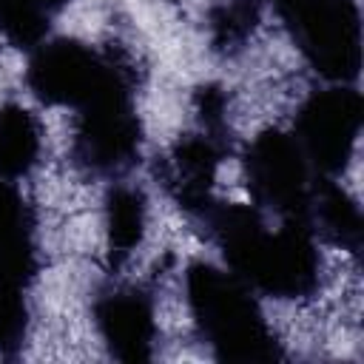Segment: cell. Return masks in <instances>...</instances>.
I'll use <instances>...</instances> for the list:
<instances>
[{
  "label": "cell",
  "instance_id": "obj_1",
  "mask_svg": "<svg viewBox=\"0 0 364 364\" xmlns=\"http://www.w3.org/2000/svg\"><path fill=\"white\" fill-rule=\"evenodd\" d=\"M202 219L213 230L233 276L282 299H296L316 287L318 250L310 225L284 219L279 230H270L253 208L219 202Z\"/></svg>",
  "mask_w": 364,
  "mask_h": 364
},
{
  "label": "cell",
  "instance_id": "obj_2",
  "mask_svg": "<svg viewBox=\"0 0 364 364\" xmlns=\"http://www.w3.org/2000/svg\"><path fill=\"white\" fill-rule=\"evenodd\" d=\"M185 284L193 321L202 338L213 347L216 358L270 361L282 355L259 304L245 290L239 276L196 262L188 267Z\"/></svg>",
  "mask_w": 364,
  "mask_h": 364
},
{
  "label": "cell",
  "instance_id": "obj_3",
  "mask_svg": "<svg viewBox=\"0 0 364 364\" xmlns=\"http://www.w3.org/2000/svg\"><path fill=\"white\" fill-rule=\"evenodd\" d=\"M279 17L310 65L350 82L361 68V17L355 0H276Z\"/></svg>",
  "mask_w": 364,
  "mask_h": 364
},
{
  "label": "cell",
  "instance_id": "obj_4",
  "mask_svg": "<svg viewBox=\"0 0 364 364\" xmlns=\"http://www.w3.org/2000/svg\"><path fill=\"white\" fill-rule=\"evenodd\" d=\"M125 80V68L77 40H51L37 46L26 74V82L37 100L77 111Z\"/></svg>",
  "mask_w": 364,
  "mask_h": 364
},
{
  "label": "cell",
  "instance_id": "obj_5",
  "mask_svg": "<svg viewBox=\"0 0 364 364\" xmlns=\"http://www.w3.org/2000/svg\"><path fill=\"white\" fill-rule=\"evenodd\" d=\"M77 165L100 176H117L136 162L139 119L134 114L131 82L108 88L102 97L77 111V131L71 148Z\"/></svg>",
  "mask_w": 364,
  "mask_h": 364
},
{
  "label": "cell",
  "instance_id": "obj_6",
  "mask_svg": "<svg viewBox=\"0 0 364 364\" xmlns=\"http://www.w3.org/2000/svg\"><path fill=\"white\" fill-rule=\"evenodd\" d=\"M307 165L310 162L293 136L267 131L256 136L245 154L247 191L259 205L273 208L290 222H304L313 228L310 208L318 176L313 179Z\"/></svg>",
  "mask_w": 364,
  "mask_h": 364
},
{
  "label": "cell",
  "instance_id": "obj_7",
  "mask_svg": "<svg viewBox=\"0 0 364 364\" xmlns=\"http://www.w3.org/2000/svg\"><path fill=\"white\" fill-rule=\"evenodd\" d=\"M34 222L23 196L0 179V350L26 327V287L34 276Z\"/></svg>",
  "mask_w": 364,
  "mask_h": 364
},
{
  "label": "cell",
  "instance_id": "obj_8",
  "mask_svg": "<svg viewBox=\"0 0 364 364\" xmlns=\"http://www.w3.org/2000/svg\"><path fill=\"white\" fill-rule=\"evenodd\" d=\"M361 131V94L330 88L313 94L296 117V145L318 173H338Z\"/></svg>",
  "mask_w": 364,
  "mask_h": 364
},
{
  "label": "cell",
  "instance_id": "obj_9",
  "mask_svg": "<svg viewBox=\"0 0 364 364\" xmlns=\"http://www.w3.org/2000/svg\"><path fill=\"white\" fill-rule=\"evenodd\" d=\"M222 154H225L222 125L219 128L205 125L202 134L182 136L162 162V185L179 202V208H185L199 219L213 205L210 185Z\"/></svg>",
  "mask_w": 364,
  "mask_h": 364
},
{
  "label": "cell",
  "instance_id": "obj_10",
  "mask_svg": "<svg viewBox=\"0 0 364 364\" xmlns=\"http://www.w3.org/2000/svg\"><path fill=\"white\" fill-rule=\"evenodd\" d=\"M97 327L122 361H136L151 355L154 341V307L151 299L136 287H114L102 293L94 304Z\"/></svg>",
  "mask_w": 364,
  "mask_h": 364
},
{
  "label": "cell",
  "instance_id": "obj_11",
  "mask_svg": "<svg viewBox=\"0 0 364 364\" xmlns=\"http://www.w3.org/2000/svg\"><path fill=\"white\" fill-rule=\"evenodd\" d=\"M310 222H316L318 230L333 245H341L353 253L358 250V245H361V213L338 185L324 182V179L316 182Z\"/></svg>",
  "mask_w": 364,
  "mask_h": 364
},
{
  "label": "cell",
  "instance_id": "obj_12",
  "mask_svg": "<svg viewBox=\"0 0 364 364\" xmlns=\"http://www.w3.org/2000/svg\"><path fill=\"white\" fill-rule=\"evenodd\" d=\"M40 154V128L34 117L9 102L0 108V176H23Z\"/></svg>",
  "mask_w": 364,
  "mask_h": 364
},
{
  "label": "cell",
  "instance_id": "obj_13",
  "mask_svg": "<svg viewBox=\"0 0 364 364\" xmlns=\"http://www.w3.org/2000/svg\"><path fill=\"white\" fill-rule=\"evenodd\" d=\"M68 0H0V31L20 48H31L48 31L51 17Z\"/></svg>",
  "mask_w": 364,
  "mask_h": 364
},
{
  "label": "cell",
  "instance_id": "obj_14",
  "mask_svg": "<svg viewBox=\"0 0 364 364\" xmlns=\"http://www.w3.org/2000/svg\"><path fill=\"white\" fill-rule=\"evenodd\" d=\"M142 228H145V196L136 188H114L108 196V242H111V253L117 256H128L139 239H142Z\"/></svg>",
  "mask_w": 364,
  "mask_h": 364
}]
</instances>
